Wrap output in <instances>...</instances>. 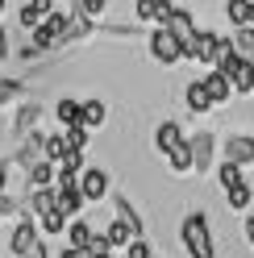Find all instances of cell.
Instances as JSON below:
<instances>
[{
  "label": "cell",
  "instance_id": "2",
  "mask_svg": "<svg viewBox=\"0 0 254 258\" xmlns=\"http://www.w3.org/2000/svg\"><path fill=\"white\" fill-rule=\"evenodd\" d=\"M217 71L229 79V88H233V92H254V62L242 58L237 50L221 58V62H217Z\"/></svg>",
  "mask_w": 254,
  "mask_h": 258
},
{
  "label": "cell",
  "instance_id": "15",
  "mask_svg": "<svg viewBox=\"0 0 254 258\" xmlns=\"http://www.w3.org/2000/svg\"><path fill=\"white\" fill-rule=\"evenodd\" d=\"M54 208H58V191L54 187H38L34 196H29V213L46 217V213H54Z\"/></svg>",
  "mask_w": 254,
  "mask_h": 258
},
{
  "label": "cell",
  "instance_id": "4",
  "mask_svg": "<svg viewBox=\"0 0 254 258\" xmlns=\"http://www.w3.org/2000/svg\"><path fill=\"white\" fill-rule=\"evenodd\" d=\"M150 54L163 62V67H175V62L183 58V42H179L175 34H167L163 25H158L154 34H150Z\"/></svg>",
  "mask_w": 254,
  "mask_h": 258
},
{
  "label": "cell",
  "instance_id": "23",
  "mask_svg": "<svg viewBox=\"0 0 254 258\" xmlns=\"http://www.w3.org/2000/svg\"><path fill=\"white\" fill-rule=\"evenodd\" d=\"M117 221H121V225H130V229H134V237L142 241V217L130 208V200H117Z\"/></svg>",
  "mask_w": 254,
  "mask_h": 258
},
{
  "label": "cell",
  "instance_id": "5",
  "mask_svg": "<svg viewBox=\"0 0 254 258\" xmlns=\"http://www.w3.org/2000/svg\"><path fill=\"white\" fill-rule=\"evenodd\" d=\"M163 29H167V34H175L183 46L200 34V29H196V21H192V13H183V9H171L167 17H163Z\"/></svg>",
  "mask_w": 254,
  "mask_h": 258
},
{
  "label": "cell",
  "instance_id": "35",
  "mask_svg": "<svg viewBox=\"0 0 254 258\" xmlns=\"http://www.w3.org/2000/svg\"><path fill=\"white\" fill-rule=\"evenodd\" d=\"M246 237H250V246H254V217L246 221Z\"/></svg>",
  "mask_w": 254,
  "mask_h": 258
},
{
  "label": "cell",
  "instance_id": "11",
  "mask_svg": "<svg viewBox=\"0 0 254 258\" xmlns=\"http://www.w3.org/2000/svg\"><path fill=\"white\" fill-rule=\"evenodd\" d=\"M67 237H71V250H88V254H92V246H96L100 233H92L88 221H71V225H67Z\"/></svg>",
  "mask_w": 254,
  "mask_h": 258
},
{
  "label": "cell",
  "instance_id": "3",
  "mask_svg": "<svg viewBox=\"0 0 254 258\" xmlns=\"http://www.w3.org/2000/svg\"><path fill=\"white\" fill-rule=\"evenodd\" d=\"M217 54H221V34H209V29H200V34L183 46V58L204 62V67H213V71H217Z\"/></svg>",
  "mask_w": 254,
  "mask_h": 258
},
{
  "label": "cell",
  "instance_id": "37",
  "mask_svg": "<svg viewBox=\"0 0 254 258\" xmlns=\"http://www.w3.org/2000/svg\"><path fill=\"white\" fill-rule=\"evenodd\" d=\"M29 258H46V246H42V241L34 246V254H29Z\"/></svg>",
  "mask_w": 254,
  "mask_h": 258
},
{
  "label": "cell",
  "instance_id": "24",
  "mask_svg": "<svg viewBox=\"0 0 254 258\" xmlns=\"http://www.w3.org/2000/svg\"><path fill=\"white\" fill-rule=\"evenodd\" d=\"M221 187H225V191H233V187H242L246 183V175H242V167H233V163H221Z\"/></svg>",
  "mask_w": 254,
  "mask_h": 258
},
{
  "label": "cell",
  "instance_id": "33",
  "mask_svg": "<svg viewBox=\"0 0 254 258\" xmlns=\"http://www.w3.org/2000/svg\"><path fill=\"white\" fill-rule=\"evenodd\" d=\"M62 258H92V254H88V250H71V246H67V250H62Z\"/></svg>",
  "mask_w": 254,
  "mask_h": 258
},
{
  "label": "cell",
  "instance_id": "7",
  "mask_svg": "<svg viewBox=\"0 0 254 258\" xmlns=\"http://www.w3.org/2000/svg\"><path fill=\"white\" fill-rule=\"evenodd\" d=\"M79 191H84V200H104V191H108L104 167H88L84 175H79Z\"/></svg>",
  "mask_w": 254,
  "mask_h": 258
},
{
  "label": "cell",
  "instance_id": "18",
  "mask_svg": "<svg viewBox=\"0 0 254 258\" xmlns=\"http://www.w3.org/2000/svg\"><path fill=\"white\" fill-rule=\"evenodd\" d=\"M104 241H108V250H121V246H134V229H130V225H121V221H113V225H108V229H104Z\"/></svg>",
  "mask_w": 254,
  "mask_h": 258
},
{
  "label": "cell",
  "instance_id": "29",
  "mask_svg": "<svg viewBox=\"0 0 254 258\" xmlns=\"http://www.w3.org/2000/svg\"><path fill=\"white\" fill-rule=\"evenodd\" d=\"M62 138H67V146H71V150H79V154H84V146H88V129H84V125L62 129Z\"/></svg>",
  "mask_w": 254,
  "mask_h": 258
},
{
  "label": "cell",
  "instance_id": "19",
  "mask_svg": "<svg viewBox=\"0 0 254 258\" xmlns=\"http://www.w3.org/2000/svg\"><path fill=\"white\" fill-rule=\"evenodd\" d=\"M67 150H71V146H67V138H62V134H50V138L42 142V154H46V163H54V167L62 163V158H67Z\"/></svg>",
  "mask_w": 254,
  "mask_h": 258
},
{
  "label": "cell",
  "instance_id": "16",
  "mask_svg": "<svg viewBox=\"0 0 254 258\" xmlns=\"http://www.w3.org/2000/svg\"><path fill=\"white\" fill-rule=\"evenodd\" d=\"M58 121L62 129H75V125H84V100H58Z\"/></svg>",
  "mask_w": 254,
  "mask_h": 258
},
{
  "label": "cell",
  "instance_id": "39",
  "mask_svg": "<svg viewBox=\"0 0 254 258\" xmlns=\"http://www.w3.org/2000/svg\"><path fill=\"white\" fill-rule=\"evenodd\" d=\"M96 258H113V254H96Z\"/></svg>",
  "mask_w": 254,
  "mask_h": 258
},
{
  "label": "cell",
  "instance_id": "21",
  "mask_svg": "<svg viewBox=\"0 0 254 258\" xmlns=\"http://www.w3.org/2000/svg\"><path fill=\"white\" fill-rule=\"evenodd\" d=\"M171 13V5H163V0H142L138 5V21H163Z\"/></svg>",
  "mask_w": 254,
  "mask_h": 258
},
{
  "label": "cell",
  "instance_id": "36",
  "mask_svg": "<svg viewBox=\"0 0 254 258\" xmlns=\"http://www.w3.org/2000/svg\"><path fill=\"white\" fill-rule=\"evenodd\" d=\"M9 54V42H5V29H0V58Z\"/></svg>",
  "mask_w": 254,
  "mask_h": 258
},
{
  "label": "cell",
  "instance_id": "9",
  "mask_svg": "<svg viewBox=\"0 0 254 258\" xmlns=\"http://www.w3.org/2000/svg\"><path fill=\"white\" fill-rule=\"evenodd\" d=\"M54 191H58V213L67 217V221H79V208L88 204L84 191H79V187H54Z\"/></svg>",
  "mask_w": 254,
  "mask_h": 258
},
{
  "label": "cell",
  "instance_id": "31",
  "mask_svg": "<svg viewBox=\"0 0 254 258\" xmlns=\"http://www.w3.org/2000/svg\"><path fill=\"white\" fill-rule=\"evenodd\" d=\"M67 225H71V221L62 217L58 208H54V213H46V217H42V229H46V233H62V229H67Z\"/></svg>",
  "mask_w": 254,
  "mask_h": 258
},
{
  "label": "cell",
  "instance_id": "14",
  "mask_svg": "<svg viewBox=\"0 0 254 258\" xmlns=\"http://www.w3.org/2000/svg\"><path fill=\"white\" fill-rule=\"evenodd\" d=\"M187 146H192V167L204 171V167H209V158H213V134H196Z\"/></svg>",
  "mask_w": 254,
  "mask_h": 258
},
{
  "label": "cell",
  "instance_id": "25",
  "mask_svg": "<svg viewBox=\"0 0 254 258\" xmlns=\"http://www.w3.org/2000/svg\"><path fill=\"white\" fill-rule=\"evenodd\" d=\"M233 50L242 54V58H250V62H254V29H250V25L233 34Z\"/></svg>",
  "mask_w": 254,
  "mask_h": 258
},
{
  "label": "cell",
  "instance_id": "38",
  "mask_svg": "<svg viewBox=\"0 0 254 258\" xmlns=\"http://www.w3.org/2000/svg\"><path fill=\"white\" fill-rule=\"evenodd\" d=\"M250 29H254V5H250Z\"/></svg>",
  "mask_w": 254,
  "mask_h": 258
},
{
  "label": "cell",
  "instance_id": "10",
  "mask_svg": "<svg viewBox=\"0 0 254 258\" xmlns=\"http://www.w3.org/2000/svg\"><path fill=\"white\" fill-rule=\"evenodd\" d=\"M50 13H54L50 0H34V5H25V9H21V25L29 29V34H34L38 25H46V17H50Z\"/></svg>",
  "mask_w": 254,
  "mask_h": 258
},
{
  "label": "cell",
  "instance_id": "32",
  "mask_svg": "<svg viewBox=\"0 0 254 258\" xmlns=\"http://www.w3.org/2000/svg\"><path fill=\"white\" fill-rule=\"evenodd\" d=\"M130 258H150V246H146V241H134V246H130Z\"/></svg>",
  "mask_w": 254,
  "mask_h": 258
},
{
  "label": "cell",
  "instance_id": "26",
  "mask_svg": "<svg viewBox=\"0 0 254 258\" xmlns=\"http://www.w3.org/2000/svg\"><path fill=\"white\" fill-rule=\"evenodd\" d=\"M167 158H171V171H179V175L192 171V146H187V142H183V146H175Z\"/></svg>",
  "mask_w": 254,
  "mask_h": 258
},
{
  "label": "cell",
  "instance_id": "34",
  "mask_svg": "<svg viewBox=\"0 0 254 258\" xmlns=\"http://www.w3.org/2000/svg\"><path fill=\"white\" fill-rule=\"evenodd\" d=\"M5 183H9V167L0 163V196H5Z\"/></svg>",
  "mask_w": 254,
  "mask_h": 258
},
{
  "label": "cell",
  "instance_id": "17",
  "mask_svg": "<svg viewBox=\"0 0 254 258\" xmlns=\"http://www.w3.org/2000/svg\"><path fill=\"white\" fill-rule=\"evenodd\" d=\"M25 171H29V183H34V191H38V187H50V183L58 179V167L46 163V158H42V163H34V167H25Z\"/></svg>",
  "mask_w": 254,
  "mask_h": 258
},
{
  "label": "cell",
  "instance_id": "27",
  "mask_svg": "<svg viewBox=\"0 0 254 258\" xmlns=\"http://www.w3.org/2000/svg\"><path fill=\"white\" fill-rule=\"evenodd\" d=\"M225 13H229V21H233L237 29H246V25H250V5H246V0H229Z\"/></svg>",
  "mask_w": 254,
  "mask_h": 258
},
{
  "label": "cell",
  "instance_id": "30",
  "mask_svg": "<svg viewBox=\"0 0 254 258\" xmlns=\"http://www.w3.org/2000/svg\"><path fill=\"white\" fill-rule=\"evenodd\" d=\"M250 200H254L250 183H242V187H233V191H229V208H233V213H237V208H250Z\"/></svg>",
  "mask_w": 254,
  "mask_h": 258
},
{
  "label": "cell",
  "instance_id": "1",
  "mask_svg": "<svg viewBox=\"0 0 254 258\" xmlns=\"http://www.w3.org/2000/svg\"><path fill=\"white\" fill-rule=\"evenodd\" d=\"M183 246H187V254H192V258H213L217 250H213V237H209V217H204V213H192V217H187L183 221Z\"/></svg>",
  "mask_w": 254,
  "mask_h": 258
},
{
  "label": "cell",
  "instance_id": "28",
  "mask_svg": "<svg viewBox=\"0 0 254 258\" xmlns=\"http://www.w3.org/2000/svg\"><path fill=\"white\" fill-rule=\"evenodd\" d=\"M21 96H25L21 79H0V104H13V100H21Z\"/></svg>",
  "mask_w": 254,
  "mask_h": 258
},
{
  "label": "cell",
  "instance_id": "12",
  "mask_svg": "<svg viewBox=\"0 0 254 258\" xmlns=\"http://www.w3.org/2000/svg\"><path fill=\"white\" fill-rule=\"evenodd\" d=\"M200 84H204V92H209V100H213V104H221V100H229V96H233L229 79L221 75V71H209V75L200 79Z\"/></svg>",
  "mask_w": 254,
  "mask_h": 258
},
{
  "label": "cell",
  "instance_id": "6",
  "mask_svg": "<svg viewBox=\"0 0 254 258\" xmlns=\"http://www.w3.org/2000/svg\"><path fill=\"white\" fill-rule=\"evenodd\" d=\"M34 246H38V225H34V221H21L17 229H13L9 250L17 254V258H29V254H34Z\"/></svg>",
  "mask_w": 254,
  "mask_h": 258
},
{
  "label": "cell",
  "instance_id": "20",
  "mask_svg": "<svg viewBox=\"0 0 254 258\" xmlns=\"http://www.w3.org/2000/svg\"><path fill=\"white\" fill-rule=\"evenodd\" d=\"M187 108H192V112H209L213 108V100H209V92H204V84H187Z\"/></svg>",
  "mask_w": 254,
  "mask_h": 258
},
{
  "label": "cell",
  "instance_id": "13",
  "mask_svg": "<svg viewBox=\"0 0 254 258\" xmlns=\"http://www.w3.org/2000/svg\"><path fill=\"white\" fill-rule=\"evenodd\" d=\"M154 146L163 150V154H171L175 146H183V134H179V125H175V121H163V125H158V134H154Z\"/></svg>",
  "mask_w": 254,
  "mask_h": 258
},
{
  "label": "cell",
  "instance_id": "8",
  "mask_svg": "<svg viewBox=\"0 0 254 258\" xmlns=\"http://www.w3.org/2000/svg\"><path fill=\"white\" fill-rule=\"evenodd\" d=\"M225 163H233V167H250V163H254V138H250V134L229 138V146H225Z\"/></svg>",
  "mask_w": 254,
  "mask_h": 258
},
{
  "label": "cell",
  "instance_id": "22",
  "mask_svg": "<svg viewBox=\"0 0 254 258\" xmlns=\"http://www.w3.org/2000/svg\"><path fill=\"white\" fill-rule=\"evenodd\" d=\"M104 117H108L104 100H84V129H96V125H104Z\"/></svg>",
  "mask_w": 254,
  "mask_h": 258
}]
</instances>
